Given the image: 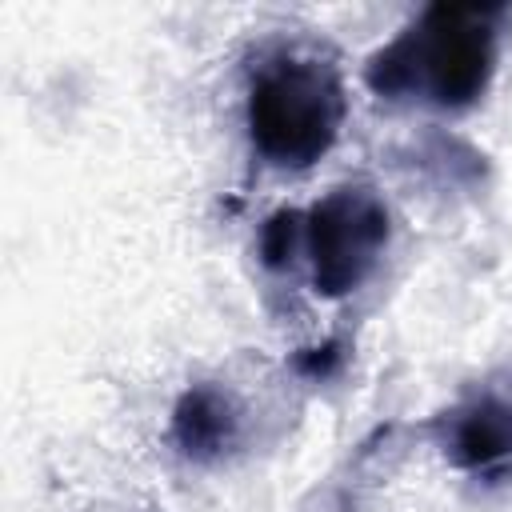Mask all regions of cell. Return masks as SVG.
<instances>
[{
    "label": "cell",
    "mask_w": 512,
    "mask_h": 512,
    "mask_svg": "<svg viewBox=\"0 0 512 512\" xmlns=\"http://www.w3.org/2000/svg\"><path fill=\"white\" fill-rule=\"evenodd\" d=\"M424 76L436 104H472L492 76V16L472 4H436L412 36L376 56L372 84L396 92Z\"/></svg>",
    "instance_id": "1"
},
{
    "label": "cell",
    "mask_w": 512,
    "mask_h": 512,
    "mask_svg": "<svg viewBox=\"0 0 512 512\" xmlns=\"http://www.w3.org/2000/svg\"><path fill=\"white\" fill-rule=\"evenodd\" d=\"M344 92L332 68L316 60H280L268 68L248 100V124L256 148L272 164L308 168L320 160L340 128Z\"/></svg>",
    "instance_id": "2"
},
{
    "label": "cell",
    "mask_w": 512,
    "mask_h": 512,
    "mask_svg": "<svg viewBox=\"0 0 512 512\" xmlns=\"http://www.w3.org/2000/svg\"><path fill=\"white\" fill-rule=\"evenodd\" d=\"M388 240V212L376 196L340 188L312 212V264H316V288L328 296L352 292L376 264L380 248Z\"/></svg>",
    "instance_id": "3"
},
{
    "label": "cell",
    "mask_w": 512,
    "mask_h": 512,
    "mask_svg": "<svg viewBox=\"0 0 512 512\" xmlns=\"http://www.w3.org/2000/svg\"><path fill=\"white\" fill-rule=\"evenodd\" d=\"M224 432V416H220V404L212 396H188L184 400V412H180V436L184 444H208Z\"/></svg>",
    "instance_id": "4"
}]
</instances>
